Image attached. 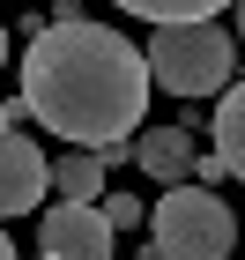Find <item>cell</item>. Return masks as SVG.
<instances>
[{
	"instance_id": "cell-7",
	"label": "cell",
	"mask_w": 245,
	"mask_h": 260,
	"mask_svg": "<svg viewBox=\"0 0 245 260\" xmlns=\"http://www.w3.org/2000/svg\"><path fill=\"white\" fill-rule=\"evenodd\" d=\"M45 171H52V193H60L67 208H97V201H104V179H112V171H104V156H89V149L52 156Z\"/></svg>"
},
{
	"instance_id": "cell-11",
	"label": "cell",
	"mask_w": 245,
	"mask_h": 260,
	"mask_svg": "<svg viewBox=\"0 0 245 260\" xmlns=\"http://www.w3.org/2000/svg\"><path fill=\"white\" fill-rule=\"evenodd\" d=\"M0 260H15V245H8V231H0Z\"/></svg>"
},
{
	"instance_id": "cell-1",
	"label": "cell",
	"mask_w": 245,
	"mask_h": 260,
	"mask_svg": "<svg viewBox=\"0 0 245 260\" xmlns=\"http://www.w3.org/2000/svg\"><path fill=\"white\" fill-rule=\"evenodd\" d=\"M22 112L52 126L60 141L112 156L142 134L149 112V67L142 45H126L112 22H45L22 52Z\"/></svg>"
},
{
	"instance_id": "cell-6",
	"label": "cell",
	"mask_w": 245,
	"mask_h": 260,
	"mask_svg": "<svg viewBox=\"0 0 245 260\" xmlns=\"http://www.w3.org/2000/svg\"><path fill=\"white\" fill-rule=\"evenodd\" d=\"M193 156H201L193 149V126H142V134L126 141V164H142L149 179H163V193L193 179Z\"/></svg>"
},
{
	"instance_id": "cell-8",
	"label": "cell",
	"mask_w": 245,
	"mask_h": 260,
	"mask_svg": "<svg viewBox=\"0 0 245 260\" xmlns=\"http://www.w3.org/2000/svg\"><path fill=\"white\" fill-rule=\"evenodd\" d=\"M216 156L230 179H245V75H230L223 104H216Z\"/></svg>"
},
{
	"instance_id": "cell-5",
	"label": "cell",
	"mask_w": 245,
	"mask_h": 260,
	"mask_svg": "<svg viewBox=\"0 0 245 260\" xmlns=\"http://www.w3.org/2000/svg\"><path fill=\"white\" fill-rule=\"evenodd\" d=\"M38 245L45 260H112V223L97 216V208H45L38 216Z\"/></svg>"
},
{
	"instance_id": "cell-2",
	"label": "cell",
	"mask_w": 245,
	"mask_h": 260,
	"mask_svg": "<svg viewBox=\"0 0 245 260\" xmlns=\"http://www.w3.org/2000/svg\"><path fill=\"white\" fill-rule=\"evenodd\" d=\"M149 89H171V97H216L230 89V67H238V45H230L223 15L216 22H179V30H156L142 45Z\"/></svg>"
},
{
	"instance_id": "cell-12",
	"label": "cell",
	"mask_w": 245,
	"mask_h": 260,
	"mask_svg": "<svg viewBox=\"0 0 245 260\" xmlns=\"http://www.w3.org/2000/svg\"><path fill=\"white\" fill-rule=\"evenodd\" d=\"M238 38H245V8H238Z\"/></svg>"
},
{
	"instance_id": "cell-10",
	"label": "cell",
	"mask_w": 245,
	"mask_h": 260,
	"mask_svg": "<svg viewBox=\"0 0 245 260\" xmlns=\"http://www.w3.org/2000/svg\"><path fill=\"white\" fill-rule=\"evenodd\" d=\"M0 67H8V22H0Z\"/></svg>"
},
{
	"instance_id": "cell-9",
	"label": "cell",
	"mask_w": 245,
	"mask_h": 260,
	"mask_svg": "<svg viewBox=\"0 0 245 260\" xmlns=\"http://www.w3.org/2000/svg\"><path fill=\"white\" fill-rule=\"evenodd\" d=\"M97 216L112 223V238H119V231H134V223H142L149 208H142V201H134V193H112V201H97Z\"/></svg>"
},
{
	"instance_id": "cell-3",
	"label": "cell",
	"mask_w": 245,
	"mask_h": 260,
	"mask_svg": "<svg viewBox=\"0 0 245 260\" xmlns=\"http://www.w3.org/2000/svg\"><path fill=\"white\" fill-rule=\"evenodd\" d=\"M149 260H230L238 245V216L208 186H171V193L149 208Z\"/></svg>"
},
{
	"instance_id": "cell-4",
	"label": "cell",
	"mask_w": 245,
	"mask_h": 260,
	"mask_svg": "<svg viewBox=\"0 0 245 260\" xmlns=\"http://www.w3.org/2000/svg\"><path fill=\"white\" fill-rule=\"evenodd\" d=\"M45 186H52V171H45V149L22 126H0V223L8 216H30L45 201Z\"/></svg>"
},
{
	"instance_id": "cell-13",
	"label": "cell",
	"mask_w": 245,
	"mask_h": 260,
	"mask_svg": "<svg viewBox=\"0 0 245 260\" xmlns=\"http://www.w3.org/2000/svg\"><path fill=\"white\" fill-rule=\"evenodd\" d=\"M38 260H45V253H38Z\"/></svg>"
}]
</instances>
